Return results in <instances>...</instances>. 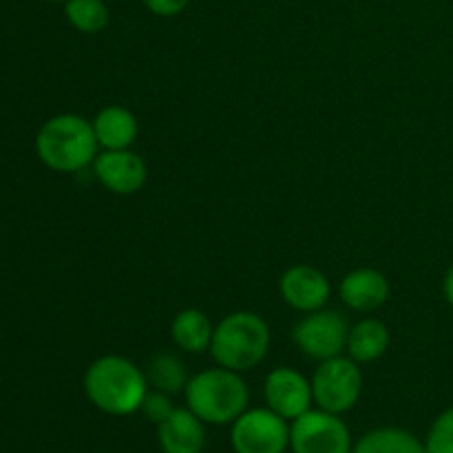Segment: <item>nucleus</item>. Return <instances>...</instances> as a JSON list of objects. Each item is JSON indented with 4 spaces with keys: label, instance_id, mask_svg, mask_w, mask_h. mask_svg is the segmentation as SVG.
I'll list each match as a JSON object with an SVG mask.
<instances>
[{
    "label": "nucleus",
    "instance_id": "obj_20",
    "mask_svg": "<svg viewBox=\"0 0 453 453\" xmlns=\"http://www.w3.org/2000/svg\"><path fill=\"white\" fill-rule=\"evenodd\" d=\"M427 453H453V407L441 411L425 438Z\"/></svg>",
    "mask_w": 453,
    "mask_h": 453
},
{
    "label": "nucleus",
    "instance_id": "obj_24",
    "mask_svg": "<svg viewBox=\"0 0 453 453\" xmlns=\"http://www.w3.org/2000/svg\"><path fill=\"white\" fill-rule=\"evenodd\" d=\"M47 3H66V0H47Z\"/></svg>",
    "mask_w": 453,
    "mask_h": 453
},
{
    "label": "nucleus",
    "instance_id": "obj_19",
    "mask_svg": "<svg viewBox=\"0 0 453 453\" xmlns=\"http://www.w3.org/2000/svg\"><path fill=\"white\" fill-rule=\"evenodd\" d=\"M65 16L80 34H100L109 25V7L104 0H66Z\"/></svg>",
    "mask_w": 453,
    "mask_h": 453
},
{
    "label": "nucleus",
    "instance_id": "obj_14",
    "mask_svg": "<svg viewBox=\"0 0 453 453\" xmlns=\"http://www.w3.org/2000/svg\"><path fill=\"white\" fill-rule=\"evenodd\" d=\"M91 124L102 150L131 149L137 140V133H140V124H137L135 115L118 104L104 106L102 111H97Z\"/></svg>",
    "mask_w": 453,
    "mask_h": 453
},
{
    "label": "nucleus",
    "instance_id": "obj_7",
    "mask_svg": "<svg viewBox=\"0 0 453 453\" xmlns=\"http://www.w3.org/2000/svg\"><path fill=\"white\" fill-rule=\"evenodd\" d=\"M349 326L343 314L334 310L310 312L292 327V341L312 361H327L341 357L348 348Z\"/></svg>",
    "mask_w": 453,
    "mask_h": 453
},
{
    "label": "nucleus",
    "instance_id": "obj_11",
    "mask_svg": "<svg viewBox=\"0 0 453 453\" xmlns=\"http://www.w3.org/2000/svg\"><path fill=\"white\" fill-rule=\"evenodd\" d=\"M281 299L296 312H317L326 308L332 295L330 279L314 265H292L279 279Z\"/></svg>",
    "mask_w": 453,
    "mask_h": 453
},
{
    "label": "nucleus",
    "instance_id": "obj_2",
    "mask_svg": "<svg viewBox=\"0 0 453 453\" xmlns=\"http://www.w3.org/2000/svg\"><path fill=\"white\" fill-rule=\"evenodd\" d=\"M93 124L78 113H60L49 118L35 135V153L47 168L56 173H80L97 157Z\"/></svg>",
    "mask_w": 453,
    "mask_h": 453
},
{
    "label": "nucleus",
    "instance_id": "obj_13",
    "mask_svg": "<svg viewBox=\"0 0 453 453\" xmlns=\"http://www.w3.org/2000/svg\"><path fill=\"white\" fill-rule=\"evenodd\" d=\"M203 420L188 407H175L171 416L157 425V441L164 453H202L206 447Z\"/></svg>",
    "mask_w": 453,
    "mask_h": 453
},
{
    "label": "nucleus",
    "instance_id": "obj_12",
    "mask_svg": "<svg viewBox=\"0 0 453 453\" xmlns=\"http://www.w3.org/2000/svg\"><path fill=\"white\" fill-rule=\"evenodd\" d=\"M339 296L354 312H374L389 299V281L380 270L357 268L341 279Z\"/></svg>",
    "mask_w": 453,
    "mask_h": 453
},
{
    "label": "nucleus",
    "instance_id": "obj_22",
    "mask_svg": "<svg viewBox=\"0 0 453 453\" xmlns=\"http://www.w3.org/2000/svg\"><path fill=\"white\" fill-rule=\"evenodd\" d=\"M146 9L150 13L159 18H173V16H180L186 7L190 4V0H142Z\"/></svg>",
    "mask_w": 453,
    "mask_h": 453
},
{
    "label": "nucleus",
    "instance_id": "obj_1",
    "mask_svg": "<svg viewBox=\"0 0 453 453\" xmlns=\"http://www.w3.org/2000/svg\"><path fill=\"white\" fill-rule=\"evenodd\" d=\"M149 389L144 372L131 358L118 354L96 358L84 374V394L109 416H131L140 411Z\"/></svg>",
    "mask_w": 453,
    "mask_h": 453
},
{
    "label": "nucleus",
    "instance_id": "obj_23",
    "mask_svg": "<svg viewBox=\"0 0 453 453\" xmlns=\"http://www.w3.org/2000/svg\"><path fill=\"white\" fill-rule=\"evenodd\" d=\"M442 295H445L447 303L453 308V264L447 268L445 279H442Z\"/></svg>",
    "mask_w": 453,
    "mask_h": 453
},
{
    "label": "nucleus",
    "instance_id": "obj_18",
    "mask_svg": "<svg viewBox=\"0 0 453 453\" xmlns=\"http://www.w3.org/2000/svg\"><path fill=\"white\" fill-rule=\"evenodd\" d=\"M144 374L150 389H157V392L168 394V396L184 392L190 380L184 361L180 357H175V354L168 352H159L155 357H150Z\"/></svg>",
    "mask_w": 453,
    "mask_h": 453
},
{
    "label": "nucleus",
    "instance_id": "obj_15",
    "mask_svg": "<svg viewBox=\"0 0 453 453\" xmlns=\"http://www.w3.org/2000/svg\"><path fill=\"white\" fill-rule=\"evenodd\" d=\"M389 348V327L380 319H363L357 326L349 327L348 352L349 358L361 363H374L388 352Z\"/></svg>",
    "mask_w": 453,
    "mask_h": 453
},
{
    "label": "nucleus",
    "instance_id": "obj_4",
    "mask_svg": "<svg viewBox=\"0 0 453 453\" xmlns=\"http://www.w3.org/2000/svg\"><path fill=\"white\" fill-rule=\"evenodd\" d=\"M270 349V327L259 314L239 310L215 326L211 354L219 367L233 372L255 370Z\"/></svg>",
    "mask_w": 453,
    "mask_h": 453
},
{
    "label": "nucleus",
    "instance_id": "obj_16",
    "mask_svg": "<svg viewBox=\"0 0 453 453\" xmlns=\"http://www.w3.org/2000/svg\"><path fill=\"white\" fill-rule=\"evenodd\" d=\"M215 326L202 310L186 308L173 319L171 336L180 349L188 354H203L211 349Z\"/></svg>",
    "mask_w": 453,
    "mask_h": 453
},
{
    "label": "nucleus",
    "instance_id": "obj_6",
    "mask_svg": "<svg viewBox=\"0 0 453 453\" xmlns=\"http://www.w3.org/2000/svg\"><path fill=\"white\" fill-rule=\"evenodd\" d=\"M352 434L339 414L310 410L290 425L292 453H352Z\"/></svg>",
    "mask_w": 453,
    "mask_h": 453
},
{
    "label": "nucleus",
    "instance_id": "obj_3",
    "mask_svg": "<svg viewBox=\"0 0 453 453\" xmlns=\"http://www.w3.org/2000/svg\"><path fill=\"white\" fill-rule=\"evenodd\" d=\"M184 398L186 407L206 425H233L248 410L250 392L239 372L212 367L190 376Z\"/></svg>",
    "mask_w": 453,
    "mask_h": 453
},
{
    "label": "nucleus",
    "instance_id": "obj_5",
    "mask_svg": "<svg viewBox=\"0 0 453 453\" xmlns=\"http://www.w3.org/2000/svg\"><path fill=\"white\" fill-rule=\"evenodd\" d=\"M312 396L319 410L345 414L358 403L363 394V372L349 357H334L319 363L312 379Z\"/></svg>",
    "mask_w": 453,
    "mask_h": 453
},
{
    "label": "nucleus",
    "instance_id": "obj_21",
    "mask_svg": "<svg viewBox=\"0 0 453 453\" xmlns=\"http://www.w3.org/2000/svg\"><path fill=\"white\" fill-rule=\"evenodd\" d=\"M140 411L144 414L146 420H150L153 425H162L168 416L175 411V405H173L171 396L164 392H157V389H149L144 403H142Z\"/></svg>",
    "mask_w": 453,
    "mask_h": 453
},
{
    "label": "nucleus",
    "instance_id": "obj_8",
    "mask_svg": "<svg viewBox=\"0 0 453 453\" xmlns=\"http://www.w3.org/2000/svg\"><path fill=\"white\" fill-rule=\"evenodd\" d=\"M234 453H283L290 447V425L265 410H246L230 429Z\"/></svg>",
    "mask_w": 453,
    "mask_h": 453
},
{
    "label": "nucleus",
    "instance_id": "obj_9",
    "mask_svg": "<svg viewBox=\"0 0 453 453\" xmlns=\"http://www.w3.org/2000/svg\"><path fill=\"white\" fill-rule=\"evenodd\" d=\"M264 396L270 410L286 420H295L312 410V383L292 367H277L265 376Z\"/></svg>",
    "mask_w": 453,
    "mask_h": 453
},
{
    "label": "nucleus",
    "instance_id": "obj_10",
    "mask_svg": "<svg viewBox=\"0 0 453 453\" xmlns=\"http://www.w3.org/2000/svg\"><path fill=\"white\" fill-rule=\"evenodd\" d=\"M93 175L115 195H135L144 188L149 168L146 162L131 149L102 150L93 162Z\"/></svg>",
    "mask_w": 453,
    "mask_h": 453
},
{
    "label": "nucleus",
    "instance_id": "obj_17",
    "mask_svg": "<svg viewBox=\"0 0 453 453\" xmlns=\"http://www.w3.org/2000/svg\"><path fill=\"white\" fill-rule=\"evenodd\" d=\"M352 453H427L425 442L401 427H379L354 442Z\"/></svg>",
    "mask_w": 453,
    "mask_h": 453
}]
</instances>
